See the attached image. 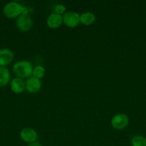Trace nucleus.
<instances>
[{
    "mask_svg": "<svg viewBox=\"0 0 146 146\" xmlns=\"http://www.w3.org/2000/svg\"><path fill=\"white\" fill-rule=\"evenodd\" d=\"M13 71L17 78H27L32 75L33 66L29 61H19L13 66Z\"/></svg>",
    "mask_w": 146,
    "mask_h": 146,
    "instance_id": "1",
    "label": "nucleus"
},
{
    "mask_svg": "<svg viewBox=\"0 0 146 146\" xmlns=\"http://www.w3.org/2000/svg\"><path fill=\"white\" fill-rule=\"evenodd\" d=\"M27 12V9L21 6L19 3L11 1L6 4L3 9L4 16L8 19H14L19 17L21 14Z\"/></svg>",
    "mask_w": 146,
    "mask_h": 146,
    "instance_id": "2",
    "label": "nucleus"
},
{
    "mask_svg": "<svg viewBox=\"0 0 146 146\" xmlns=\"http://www.w3.org/2000/svg\"><path fill=\"white\" fill-rule=\"evenodd\" d=\"M17 26L21 31H27L31 29L33 26V21L29 14L27 12L21 14L17 18Z\"/></svg>",
    "mask_w": 146,
    "mask_h": 146,
    "instance_id": "3",
    "label": "nucleus"
},
{
    "mask_svg": "<svg viewBox=\"0 0 146 146\" xmlns=\"http://www.w3.org/2000/svg\"><path fill=\"white\" fill-rule=\"evenodd\" d=\"M129 124V118L127 115L124 113L116 114L111 120V125L117 130H122L125 128Z\"/></svg>",
    "mask_w": 146,
    "mask_h": 146,
    "instance_id": "4",
    "label": "nucleus"
},
{
    "mask_svg": "<svg viewBox=\"0 0 146 146\" xmlns=\"http://www.w3.org/2000/svg\"><path fill=\"white\" fill-rule=\"evenodd\" d=\"M63 23L70 28H74L80 23V15L77 12L68 11L63 16Z\"/></svg>",
    "mask_w": 146,
    "mask_h": 146,
    "instance_id": "5",
    "label": "nucleus"
},
{
    "mask_svg": "<svg viewBox=\"0 0 146 146\" xmlns=\"http://www.w3.org/2000/svg\"><path fill=\"white\" fill-rule=\"evenodd\" d=\"M20 137L24 141L27 143L36 142L37 139V133L31 128H25L20 132Z\"/></svg>",
    "mask_w": 146,
    "mask_h": 146,
    "instance_id": "6",
    "label": "nucleus"
},
{
    "mask_svg": "<svg viewBox=\"0 0 146 146\" xmlns=\"http://www.w3.org/2000/svg\"><path fill=\"white\" fill-rule=\"evenodd\" d=\"M42 84L40 79L34 77L28 78L25 82V88L28 92L31 94H35L41 89Z\"/></svg>",
    "mask_w": 146,
    "mask_h": 146,
    "instance_id": "7",
    "label": "nucleus"
},
{
    "mask_svg": "<svg viewBox=\"0 0 146 146\" xmlns=\"http://www.w3.org/2000/svg\"><path fill=\"white\" fill-rule=\"evenodd\" d=\"M14 54L8 48L0 49V67H5L9 65L14 58Z\"/></svg>",
    "mask_w": 146,
    "mask_h": 146,
    "instance_id": "8",
    "label": "nucleus"
},
{
    "mask_svg": "<svg viewBox=\"0 0 146 146\" xmlns=\"http://www.w3.org/2000/svg\"><path fill=\"white\" fill-rule=\"evenodd\" d=\"M63 22V17L62 15L52 13L48 17L47 19V24L49 27L52 29H57L60 27Z\"/></svg>",
    "mask_w": 146,
    "mask_h": 146,
    "instance_id": "9",
    "label": "nucleus"
},
{
    "mask_svg": "<svg viewBox=\"0 0 146 146\" xmlns=\"http://www.w3.org/2000/svg\"><path fill=\"white\" fill-rule=\"evenodd\" d=\"M10 86L11 91L15 94H21L26 89L25 82L23 81V79L17 77L11 80Z\"/></svg>",
    "mask_w": 146,
    "mask_h": 146,
    "instance_id": "10",
    "label": "nucleus"
},
{
    "mask_svg": "<svg viewBox=\"0 0 146 146\" xmlns=\"http://www.w3.org/2000/svg\"><path fill=\"white\" fill-rule=\"evenodd\" d=\"M10 72L5 67H0V88L7 86L10 80Z\"/></svg>",
    "mask_w": 146,
    "mask_h": 146,
    "instance_id": "11",
    "label": "nucleus"
},
{
    "mask_svg": "<svg viewBox=\"0 0 146 146\" xmlns=\"http://www.w3.org/2000/svg\"><path fill=\"white\" fill-rule=\"evenodd\" d=\"M96 17L93 13L87 11L80 15V23L84 25H91L95 21Z\"/></svg>",
    "mask_w": 146,
    "mask_h": 146,
    "instance_id": "12",
    "label": "nucleus"
},
{
    "mask_svg": "<svg viewBox=\"0 0 146 146\" xmlns=\"http://www.w3.org/2000/svg\"><path fill=\"white\" fill-rule=\"evenodd\" d=\"M44 74H45V68L42 66L38 65L33 68L32 75L33 77H34V78L40 79V78L44 77Z\"/></svg>",
    "mask_w": 146,
    "mask_h": 146,
    "instance_id": "13",
    "label": "nucleus"
},
{
    "mask_svg": "<svg viewBox=\"0 0 146 146\" xmlns=\"http://www.w3.org/2000/svg\"><path fill=\"white\" fill-rule=\"evenodd\" d=\"M133 146H146V138L142 135H135L131 140Z\"/></svg>",
    "mask_w": 146,
    "mask_h": 146,
    "instance_id": "14",
    "label": "nucleus"
},
{
    "mask_svg": "<svg viewBox=\"0 0 146 146\" xmlns=\"http://www.w3.org/2000/svg\"><path fill=\"white\" fill-rule=\"evenodd\" d=\"M54 10H55V13L60 14V15H62L66 11V8L62 4H57V5H56Z\"/></svg>",
    "mask_w": 146,
    "mask_h": 146,
    "instance_id": "15",
    "label": "nucleus"
},
{
    "mask_svg": "<svg viewBox=\"0 0 146 146\" xmlns=\"http://www.w3.org/2000/svg\"><path fill=\"white\" fill-rule=\"evenodd\" d=\"M27 146H42V145L38 142H34L31 143H29Z\"/></svg>",
    "mask_w": 146,
    "mask_h": 146,
    "instance_id": "16",
    "label": "nucleus"
}]
</instances>
